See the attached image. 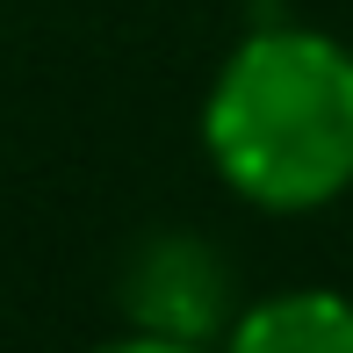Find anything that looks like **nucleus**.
I'll return each instance as SVG.
<instances>
[{
  "label": "nucleus",
  "mask_w": 353,
  "mask_h": 353,
  "mask_svg": "<svg viewBox=\"0 0 353 353\" xmlns=\"http://www.w3.org/2000/svg\"><path fill=\"white\" fill-rule=\"evenodd\" d=\"M202 152L245 210L310 216L353 188V43L267 22L202 94Z\"/></svg>",
  "instance_id": "1"
},
{
  "label": "nucleus",
  "mask_w": 353,
  "mask_h": 353,
  "mask_svg": "<svg viewBox=\"0 0 353 353\" xmlns=\"http://www.w3.org/2000/svg\"><path fill=\"white\" fill-rule=\"evenodd\" d=\"M216 353H353V296L346 288H274L245 296Z\"/></svg>",
  "instance_id": "3"
},
{
  "label": "nucleus",
  "mask_w": 353,
  "mask_h": 353,
  "mask_svg": "<svg viewBox=\"0 0 353 353\" xmlns=\"http://www.w3.org/2000/svg\"><path fill=\"white\" fill-rule=\"evenodd\" d=\"M238 274L202 231H152L130 245L116 274V310L130 332H166V339L216 346L238 317Z\"/></svg>",
  "instance_id": "2"
},
{
  "label": "nucleus",
  "mask_w": 353,
  "mask_h": 353,
  "mask_svg": "<svg viewBox=\"0 0 353 353\" xmlns=\"http://www.w3.org/2000/svg\"><path fill=\"white\" fill-rule=\"evenodd\" d=\"M79 353H216V346H195V339H166V332H130L123 325L116 339H94Z\"/></svg>",
  "instance_id": "4"
}]
</instances>
